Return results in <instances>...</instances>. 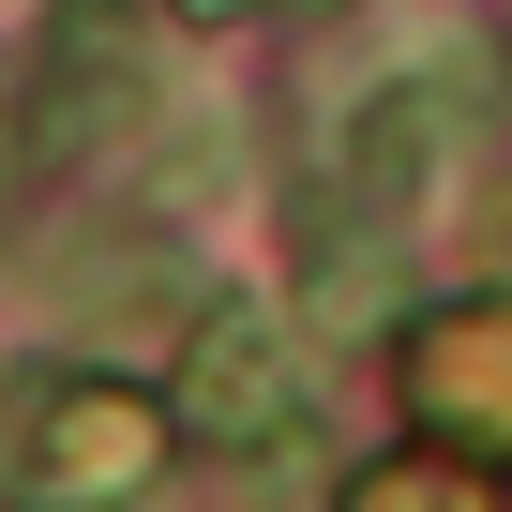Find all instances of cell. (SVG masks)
Listing matches in <instances>:
<instances>
[{"label":"cell","instance_id":"1","mask_svg":"<svg viewBox=\"0 0 512 512\" xmlns=\"http://www.w3.org/2000/svg\"><path fill=\"white\" fill-rule=\"evenodd\" d=\"M151 467H166V407L136 377H61L31 407V497L46 512H121Z\"/></svg>","mask_w":512,"mask_h":512},{"label":"cell","instance_id":"2","mask_svg":"<svg viewBox=\"0 0 512 512\" xmlns=\"http://www.w3.org/2000/svg\"><path fill=\"white\" fill-rule=\"evenodd\" d=\"M181 422H196L211 452H287V437H302V362H287V332L256 317V302H211V317H196V347H181Z\"/></svg>","mask_w":512,"mask_h":512},{"label":"cell","instance_id":"3","mask_svg":"<svg viewBox=\"0 0 512 512\" xmlns=\"http://www.w3.org/2000/svg\"><path fill=\"white\" fill-rule=\"evenodd\" d=\"M151 61H136V0H61L46 31V106H31V151H91L106 121H136Z\"/></svg>","mask_w":512,"mask_h":512},{"label":"cell","instance_id":"4","mask_svg":"<svg viewBox=\"0 0 512 512\" xmlns=\"http://www.w3.org/2000/svg\"><path fill=\"white\" fill-rule=\"evenodd\" d=\"M422 407L452 422V437H482V452H512V302H482V317H452V332H422Z\"/></svg>","mask_w":512,"mask_h":512},{"label":"cell","instance_id":"5","mask_svg":"<svg viewBox=\"0 0 512 512\" xmlns=\"http://www.w3.org/2000/svg\"><path fill=\"white\" fill-rule=\"evenodd\" d=\"M332 512H512V467H452V452H407V467H362Z\"/></svg>","mask_w":512,"mask_h":512},{"label":"cell","instance_id":"6","mask_svg":"<svg viewBox=\"0 0 512 512\" xmlns=\"http://www.w3.org/2000/svg\"><path fill=\"white\" fill-rule=\"evenodd\" d=\"M181 16H256V0H181Z\"/></svg>","mask_w":512,"mask_h":512},{"label":"cell","instance_id":"7","mask_svg":"<svg viewBox=\"0 0 512 512\" xmlns=\"http://www.w3.org/2000/svg\"><path fill=\"white\" fill-rule=\"evenodd\" d=\"M0 166H16V91H0Z\"/></svg>","mask_w":512,"mask_h":512}]
</instances>
